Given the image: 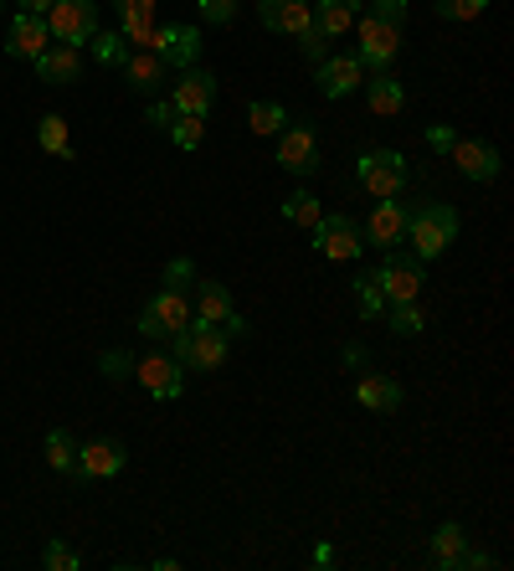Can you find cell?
I'll return each mask as SVG.
<instances>
[{
  "label": "cell",
  "instance_id": "1",
  "mask_svg": "<svg viewBox=\"0 0 514 571\" xmlns=\"http://www.w3.org/2000/svg\"><path fill=\"white\" fill-rule=\"evenodd\" d=\"M458 237V211L448 201H422L417 211H407V247L411 257H442Z\"/></svg>",
  "mask_w": 514,
  "mask_h": 571
},
{
  "label": "cell",
  "instance_id": "2",
  "mask_svg": "<svg viewBox=\"0 0 514 571\" xmlns=\"http://www.w3.org/2000/svg\"><path fill=\"white\" fill-rule=\"evenodd\" d=\"M170 346H176L170 356H176L186 371H221L227 350H232V335L217 330V325H206V319H191V325H186Z\"/></svg>",
  "mask_w": 514,
  "mask_h": 571
},
{
  "label": "cell",
  "instance_id": "3",
  "mask_svg": "<svg viewBox=\"0 0 514 571\" xmlns=\"http://www.w3.org/2000/svg\"><path fill=\"white\" fill-rule=\"evenodd\" d=\"M355 181H360V191L376 195V201H391V195H401L411 181L407 155L401 150H366L360 166H355Z\"/></svg>",
  "mask_w": 514,
  "mask_h": 571
},
{
  "label": "cell",
  "instance_id": "4",
  "mask_svg": "<svg viewBox=\"0 0 514 571\" xmlns=\"http://www.w3.org/2000/svg\"><path fill=\"white\" fill-rule=\"evenodd\" d=\"M191 319H196V309H191V299H186V288H160V294L139 309V335H149V340H176Z\"/></svg>",
  "mask_w": 514,
  "mask_h": 571
},
{
  "label": "cell",
  "instance_id": "5",
  "mask_svg": "<svg viewBox=\"0 0 514 571\" xmlns=\"http://www.w3.org/2000/svg\"><path fill=\"white\" fill-rule=\"evenodd\" d=\"M46 31L57 46H88V36L98 31V0H52Z\"/></svg>",
  "mask_w": 514,
  "mask_h": 571
},
{
  "label": "cell",
  "instance_id": "6",
  "mask_svg": "<svg viewBox=\"0 0 514 571\" xmlns=\"http://www.w3.org/2000/svg\"><path fill=\"white\" fill-rule=\"evenodd\" d=\"M376 278H381V294H386V304H411V299H417V294H422V284H427L422 257L401 253V247H391V253H386V263H381V268H376Z\"/></svg>",
  "mask_w": 514,
  "mask_h": 571
},
{
  "label": "cell",
  "instance_id": "7",
  "mask_svg": "<svg viewBox=\"0 0 514 571\" xmlns=\"http://www.w3.org/2000/svg\"><path fill=\"white\" fill-rule=\"evenodd\" d=\"M360 21V67H370V73H381V67H391L401 52V27H391V21H381V15H355Z\"/></svg>",
  "mask_w": 514,
  "mask_h": 571
},
{
  "label": "cell",
  "instance_id": "8",
  "mask_svg": "<svg viewBox=\"0 0 514 571\" xmlns=\"http://www.w3.org/2000/svg\"><path fill=\"white\" fill-rule=\"evenodd\" d=\"M196 319H206V325H217V330H227V335H248V319L237 315V304H232V294L217 284V278H201L196 284Z\"/></svg>",
  "mask_w": 514,
  "mask_h": 571
},
{
  "label": "cell",
  "instance_id": "9",
  "mask_svg": "<svg viewBox=\"0 0 514 571\" xmlns=\"http://www.w3.org/2000/svg\"><path fill=\"white\" fill-rule=\"evenodd\" d=\"M149 52L165 62V67H196L201 62V31L196 27H155V42H149Z\"/></svg>",
  "mask_w": 514,
  "mask_h": 571
},
{
  "label": "cell",
  "instance_id": "10",
  "mask_svg": "<svg viewBox=\"0 0 514 571\" xmlns=\"http://www.w3.org/2000/svg\"><path fill=\"white\" fill-rule=\"evenodd\" d=\"M279 166L289 176H314L319 170V135L308 124H289L279 139Z\"/></svg>",
  "mask_w": 514,
  "mask_h": 571
},
{
  "label": "cell",
  "instance_id": "11",
  "mask_svg": "<svg viewBox=\"0 0 514 571\" xmlns=\"http://www.w3.org/2000/svg\"><path fill=\"white\" fill-rule=\"evenodd\" d=\"M170 104H176V114H196V119H206L211 114V104H217V77L206 73L201 62L196 67H186L176 83V93H170Z\"/></svg>",
  "mask_w": 514,
  "mask_h": 571
},
{
  "label": "cell",
  "instance_id": "12",
  "mask_svg": "<svg viewBox=\"0 0 514 571\" xmlns=\"http://www.w3.org/2000/svg\"><path fill=\"white\" fill-rule=\"evenodd\" d=\"M314 247H319L324 257H335V263H345V257H360V226L350 222V216H319V226H314Z\"/></svg>",
  "mask_w": 514,
  "mask_h": 571
},
{
  "label": "cell",
  "instance_id": "13",
  "mask_svg": "<svg viewBox=\"0 0 514 571\" xmlns=\"http://www.w3.org/2000/svg\"><path fill=\"white\" fill-rule=\"evenodd\" d=\"M258 21L279 36H304L314 21V0H258Z\"/></svg>",
  "mask_w": 514,
  "mask_h": 571
},
{
  "label": "cell",
  "instance_id": "14",
  "mask_svg": "<svg viewBox=\"0 0 514 571\" xmlns=\"http://www.w3.org/2000/svg\"><path fill=\"white\" fill-rule=\"evenodd\" d=\"M134 377L145 381L149 396H180L186 391V366L176 361V356H149V361H134Z\"/></svg>",
  "mask_w": 514,
  "mask_h": 571
},
{
  "label": "cell",
  "instance_id": "15",
  "mask_svg": "<svg viewBox=\"0 0 514 571\" xmlns=\"http://www.w3.org/2000/svg\"><path fill=\"white\" fill-rule=\"evenodd\" d=\"M366 242L370 247H386V253L407 242V207H397V195L381 201V207L366 216Z\"/></svg>",
  "mask_w": 514,
  "mask_h": 571
},
{
  "label": "cell",
  "instance_id": "16",
  "mask_svg": "<svg viewBox=\"0 0 514 571\" xmlns=\"http://www.w3.org/2000/svg\"><path fill=\"white\" fill-rule=\"evenodd\" d=\"M114 11H118L124 42L134 52H149V42H155V0H114Z\"/></svg>",
  "mask_w": 514,
  "mask_h": 571
},
{
  "label": "cell",
  "instance_id": "17",
  "mask_svg": "<svg viewBox=\"0 0 514 571\" xmlns=\"http://www.w3.org/2000/svg\"><path fill=\"white\" fill-rule=\"evenodd\" d=\"M52 46V31H46V15H15L11 21V42H6V52L11 57H21V62H36Z\"/></svg>",
  "mask_w": 514,
  "mask_h": 571
},
{
  "label": "cell",
  "instance_id": "18",
  "mask_svg": "<svg viewBox=\"0 0 514 571\" xmlns=\"http://www.w3.org/2000/svg\"><path fill=\"white\" fill-rule=\"evenodd\" d=\"M453 166L469 176V181H494L500 176V150L484 145V139H453Z\"/></svg>",
  "mask_w": 514,
  "mask_h": 571
},
{
  "label": "cell",
  "instance_id": "19",
  "mask_svg": "<svg viewBox=\"0 0 514 571\" xmlns=\"http://www.w3.org/2000/svg\"><path fill=\"white\" fill-rule=\"evenodd\" d=\"M314 67H319V93L324 98H345V93H355L360 83H366L360 57H324V62H314Z\"/></svg>",
  "mask_w": 514,
  "mask_h": 571
},
{
  "label": "cell",
  "instance_id": "20",
  "mask_svg": "<svg viewBox=\"0 0 514 571\" xmlns=\"http://www.w3.org/2000/svg\"><path fill=\"white\" fill-rule=\"evenodd\" d=\"M355 15H360V0H314V21L308 27L319 31L324 42H339L355 27Z\"/></svg>",
  "mask_w": 514,
  "mask_h": 571
},
{
  "label": "cell",
  "instance_id": "21",
  "mask_svg": "<svg viewBox=\"0 0 514 571\" xmlns=\"http://www.w3.org/2000/svg\"><path fill=\"white\" fill-rule=\"evenodd\" d=\"M118 468H124V448H118V443H108V437H98V443H83V448H77V474H83V479H114Z\"/></svg>",
  "mask_w": 514,
  "mask_h": 571
},
{
  "label": "cell",
  "instance_id": "22",
  "mask_svg": "<svg viewBox=\"0 0 514 571\" xmlns=\"http://www.w3.org/2000/svg\"><path fill=\"white\" fill-rule=\"evenodd\" d=\"M77 73H83L77 46H46L42 57H36V77H42V83H52V88H67V83H77Z\"/></svg>",
  "mask_w": 514,
  "mask_h": 571
},
{
  "label": "cell",
  "instance_id": "23",
  "mask_svg": "<svg viewBox=\"0 0 514 571\" xmlns=\"http://www.w3.org/2000/svg\"><path fill=\"white\" fill-rule=\"evenodd\" d=\"M366 104H370V114H381V119H391V114L407 108V93H401V83H397L391 67H381V73L366 83Z\"/></svg>",
  "mask_w": 514,
  "mask_h": 571
},
{
  "label": "cell",
  "instance_id": "24",
  "mask_svg": "<svg viewBox=\"0 0 514 571\" xmlns=\"http://www.w3.org/2000/svg\"><path fill=\"white\" fill-rule=\"evenodd\" d=\"M355 402L366 412H397L401 406V387L391 377H360L355 381Z\"/></svg>",
  "mask_w": 514,
  "mask_h": 571
},
{
  "label": "cell",
  "instance_id": "25",
  "mask_svg": "<svg viewBox=\"0 0 514 571\" xmlns=\"http://www.w3.org/2000/svg\"><path fill=\"white\" fill-rule=\"evenodd\" d=\"M124 77H129L134 93H155L165 83V62L155 57V52H129V57H124Z\"/></svg>",
  "mask_w": 514,
  "mask_h": 571
},
{
  "label": "cell",
  "instance_id": "26",
  "mask_svg": "<svg viewBox=\"0 0 514 571\" xmlns=\"http://www.w3.org/2000/svg\"><path fill=\"white\" fill-rule=\"evenodd\" d=\"M463 551H469V536H463V526H453V520H448V526H438V536H432V561L448 571V567H458V561H463Z\"/></svg>",
  "mask_w": 514,
  "mask_h": 571
},
{
  "label": "cell",
  "instance_id": "27",
  "mask_svg": "<svg viewBox=\"0 0 514 571\" xmlns=\"http://www.w3.org/2000/svg\"><path fill=\"white\" fill-rule=\"evenodd\" d=\"M355 304H360V315H366V319H381L386 315V294H381L376 268H360V278H355Z\"/></svg>",
  "mask_w": 514,
  "mask_h": 571
},
{
  "label": "cell",
  "instance_id": "28",
  "mask_svg": "<svg viewBox=\"0 0 514 571\" xmlns=\"http://www.w3.org/2000/svg\"><path fill=\"white\" fill-rule=\"evenodd\" d=\"M88 46H93V57H98L103 67H124V57L134 52V46L124 42V31H93Z\"/></svg>",
  "mask_w": 514,
  "mask_h": 571
},
{
  "label": "cell",
  "instance_id": "29",
  "mask_svg": "<svg viewBox=\"0 0 514 571\" xmlns=\"http://www.w3.org/2000/svg\"><path fill=\"white\" fill-rule=\"evenodd\" d=\"M248 124H252V135H279L283 124H289V108L273 104V98H258L248 108Z\"/></svg>",
  "mask_w": 514,
  "mask_h": 571
},
{
  "label": "cell",
  "instance_id": "30",
  "mask_svg": "<svg viewBox=\"0 0 514 571\" xmlns=\"http://www.w3.org/2000/svg\"><path fill=\"white\" fill-rule=\"evenodd\" d=\"M36 139H42V150L73 160V135H67V119H62V114H46L42 129H36Z\"/></svg>",
  "mask_w": 514,
  "mask_h": 571
},
{
  "label": "cell",
  "instance_id": "31",
  "mask_svg": "<svg viewBox=\"0 0 514 571\" xmlns=\"http://www.w3.org/2000/svg\"><path fill=\"white\" fill-rule=\"evenodd\" d=\"M283 216H289L294 226H308V232H314V226H319V216H324L319 195H314V191H294L289 201H283Z\"/></svg>",
  "mask_w": 514,
  "mask_h": 571
},
{
  "label": "cell",
  "instance_id": "32",
  "mask_svg": "<svg viewBox=\"0 0 514 571\" xmlns=\"http://www.w3.org/2000/svg\"><path fill=\"white\" fill-rule=\"evenodd\" d=\"M386 325L397 335H422L427 330V315L417 309V299L411 304H386Z\"/></svg>",
  "mask_w": 514,
  "mask_h": 571
},
{
  "label": "cell",
  "instance_id": "33",
  "mask_svg": "<svg viewBox=\"0 0 514 571\" xmlns=\"http://www.w3.org/2000/svg\"><path fill=\"white\" fill-rule=\"evenodd\" d=\"M46 464L57 468V474H73L77 468V448H73V437L62 433V427L57 433H46Z\"/></svg>",
  "mask_w": 514,
  "mask_h": 571
},
{
  "label": "cell",
  "instance_id": "34",
  "mask_svg": "<svg viewBox=\"0 0 514 571\" xmlns=\"http://www.w3.org/2000/svg\"><path fill=\"white\" fill-rule=\"evenodd\" d=\"M170 139H176L180 150H196L206 139V119H196V114H176V124H170Z\"/></svg>",
  "mask_w": 514,
  "mask_h": 571
},
{
  "label": "cell",
  "instance_id": "35",
  "mask_svg": "<svg viewBox=\"0 0 514 571\" xmlns=\"http://www.w3.org/2000/svg\"><path fill=\"white\" fill-rule=\"evenodd\" d=\"M432 11H438L442 21H473V15L489 11V0H432Z\"/></svg>",
  "mask_w": 514,
  "mask_h": 571
},
{
  "label": "cell",
  "instance_id": "36",
  "mask_svg": "<svg viewBox=\"0 0 514 571\" xmlns=\"http://www.w3.org/2000/svg\"><path fill=\"white\" fill-rule=\"evenodd\" d=\"M98 366H103V377H108V381H129L134 377V356H129V350H103V356H98Z\"/></svg>",
  "mask_w": 514,
  "mask_h": 571
},
{
  "label": "cell",
  "instance_id": "37",
  "mask_svg": "<svg viewBox=\"0 0 514 571\" xmlns=\"http://www.w3.org/2000/svg\"><path fill=\"white\" fill-rule=\"evenodd\" d=\"M42 567H46V571H77V551H73L67 541H46Z\"/></svg>",
  "mask_w": 514,
  "mask_h": 571
},
{
  "label": "cell",
  "instance_id": "38",
  "mask_svg": "<svg viewBox=\"0 0 514 571\" xmlns=\"http://www.w3.org/2000/svg\"><path fill=\"white\" fill-rule=\"evenodd\" d=\"M201 6V15L211 21V27H227V21H237V0H196Z\"/></svg>",
  "mask_w": 514,
  "mask_h": 571
},
{
  "label": "cell",
  "instance_id": "39",
  "mask_svg": "<svg viewBox=\"0 0 514 571\" xmlns=\"http://www.w3.org/2000/svg\"><path fill=\"white\" fill-rule=\"evenodd\" d=\"M370 15H381L391 27H407V0H370Z\"/></svg>",
  "mask_w": 514,
  "mask_h": 571
},
{
  "label": "cell",
  "instance_id": "40",
  "mask_svg": "<svg viewBox=\"0 0 514 571\" xmlns=\"http://www.w3.org/2000/svg\"><path fill=\"white\" fill-rule=\"evenodd\" d=\"M298 46H304V57H308V62H324V57H329V42H324V36H319L314 27H308L304 36H298Z\"/></svg>",
  "mask_w": 514,
  "mask_h": 571
},
{
  "label": "cell",
  "instance_id": "41",
  "mask_svg": "<svg viewBox=\"0 0 514 571\" xmlns=\"http://www.w3.org/2000/svg\"><path fill=\"white\" fill-rule=\"evenodd\" d=\"M145 119L155 124V129H170V124H176V104H170V98H155Z\"/></svg>",
  "mask_w": 514,
  "mask_h": 571
},
{
  "label": "cell",
  "instance_id": "42",
  "mask_svg": "<svg viewBox=\"0 0 514 571\" xmlns=\"http://www.w3.org/2000/svg\"><path fill=\"white\" fill-rule=\"evenodd\" d=\"M196 278V268L191 263H186V257H176V263H170V268H165V288H186Z\"/></svg>",
  "mask_w": 514,
  "mask_h": 571
},
{
  "label": "cell",
  "instance_id": "43",
  "mask_svg": "<svg viewBox=\"0 0 514 571\" xmlns=\"http://www.w3.org/2000/svg\"><path fill=\"white\" fill-rule=\"evenodd\" d=\"M453 124H432V129H427V145H432V150H442V155H448V150H453Z\"/></svg>",
  "mask_w": 514,
  "mask_h": 571
},
{
  "label": "cell",
  "instance_id": "44",
  "mask_svg": "<svg viewBox=\"0 0 514 571\" xmlns=\"http://www.w3.org/2000/svg\"><path fill=\"white\" fill-rule=\"evenodd\" d=\"M15 6H21L27 15H46V11H52V0H15Z\"/></svg>",
  "mask_w": 514,
  "mask_h": 571
},
{
  "label": "cell",
  "instance_id": "45",
  "mask_svg": "<svg viewBox=\"0 0 514 571\" xmlns=\"http://www.w3.org/2000/svg\"><path fill=\"white\" fill-rule=\"evenodd\" d=\"M345 361H350V366H366V346H345Z\"/></svg>",
  "mask_w": 514,
  "mask_h": 571
},
{
  "label": "cell",
  "instance_id": "46",
  "mask_svg": "<svg viewBox=\"0 0 514 571\" xmlns=\"http://www.w3.org/2000/svg\"><path fill=\"white\" fill-rule=\"evenodd\" d=\"M0 11H6V0H0Z\"/></svg>",
  "mask_w": 514,
  "mask_h": 571
}]
</instances>
